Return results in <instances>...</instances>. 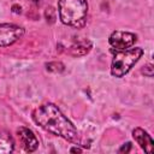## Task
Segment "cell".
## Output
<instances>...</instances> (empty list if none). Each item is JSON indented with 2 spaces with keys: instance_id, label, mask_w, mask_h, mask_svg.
<instances>
[{
  "instance_id": "cell-1",
  "label": "cell",
  "mask_w": 154,
  "mask_h": 154,
  "mask_svg": "<svg viewBox=\"0 0 154 154\" xmlns=\"http://www.w3.org/2000/svg\"><path fill=\"white\" fill-rule=\"evenodd\" d=\"M32 119L43 130L63 137L73 144H79V135L77 129L54 103L47 102L38 106L32 112Z\"/></svg>"
},
{
  "instance_id": "cell-2",
  "label": "cell",
  "mask_w": 154,
  "mask_h": 154,
  "mask_svg": "<svg viewBox=\"0 0 154 154\" xmlns=\"http://www.w3.org/2000/svg\"><path fill=\"white\" fill-rule=\"evenodd\" d=\"M58 13L63 24L81 29L87 23L88 2L87 0H58Z\"/></svg>"
},
{
  "instance_id": "cell-3",
  "label": "cell",
  "mask_w": 154,
  "mask_h": 154,
  "mask_svg": "<svg viewBox=\"0 0 154 154\" xmlns=\"http://www.w3.org/2000/svg\"><path fill=\"white\" fill-rule=\"evenodd\" d=\"M142 55H143V49L141 47L117 51L112 59L111 75L118 78L124 77L132 69V66L140 60Z\"/></svg>"
},
{
  "instance_id": "cell-4",
  "label": "cell",
  "mask_w": 154,
  "mask_h": 154,
  "mask_svg": "<svg viewBox=\"0 0 154 154\" xmlns=\"http://www.w3.org/2000/svg\"><path fill=\"white\" fill-rule=\"evenodd\" d=\"M24 29L12 23H0V47H8L24 35Z\"/></svg>"
},
{
  "instance_id": "cell-5",
  "label": "cell",
  "mask_w": 154,
  "mask_h": 154,
  "mask_svg": "<svg viewBox=\"0 0 154 154\" xmlns=\"http://www.w3.org/2000/svg\"><path fill=\"white\" fill-rule=\"evenodd\" d=\"M136 41H137V36L134 32L123 31V30H116L108 37L109 45L113 48H116L117 51H123V49L131 48L135 45Z\"/></svg>"
},
{
  "instance_id": "cell-6",
  "label": "cell",
  "mask_w": 154,
  "mask_h": 154,
  "mask_svg": "<svg viewBox=\"0 0 154 154\" xmlns=\"http://www.w3.org/2000/svg\"><path fill=\"white\" fill-rule=\"evenodd\" d=\"M17 136L19 138V142L22 143L23 148L25 152H35L40 144L36 135L34 134L32 130H30L26 126H19L17 129Z\"/></svg>"
},
{
  "instance_id": "cell-7",
  "label": "cell",
  "mask_w": 154,
  "mask_h": 154,
  "mask_svg": "<svg viewBox=\"0 0 154 154\" xmlns=\"http://www.w3.org/2000/svg\"><path fill=\"white\" fill-rule=\"evenodd\" d=\"M132 137L137 142V144L146 153L153 154V152H154V141L146 130H143L142 128H135L132 130Z\"/></svg>"
},
{
  "instance_id": "cell-8",
  "label": "cell",
  "mask_w": 154,
  "mask_h": 154,
  "mask_svg": "<svg viewBox=\"0 0 154 154\" xmlns=\"http://www.w3.org/2000/svg\"><path fill=\"white\" fill-rule=\"evenodd\" d=\"M93 45L90 41L88 40H83V41H79L77 43H73L70 48H69V54L72 55V57H83L87 53L90 52Z\"/></svg>"
},
{
  "instance_id": "cell-9",
  "label": "cell",
  "mask_w": 154,
  "mask_h": 154,
  "mask_svg": "<svg viewBox=\"0 0 154 154\" xmlns=\"http://www.w3.org/2000/svg\"><path fill=\"white\" fill-rule=\"evenodd\" d=\"M14 149L12 136L7 131H0V154H10Z\"/></svg>"
},
{
  "instance_id": "cell-10",
  "label": "cell",
  "mask_w": 154,
  "mask_h": 154,
  "mask_svg": "<svg viewBox=\"0 0 154 154\" xmlns=\"http://www.w3.org/2000/svg\"><path fill=\"white\" fill-rule=\"evenodd\" d=\"M46 69L49 72H63L64 69H65V66L60 61H51V63H47L46 64Z\"/></svg>"
},
{
  "instance_id": "cell-11",
  "label": "cell",
  "mask_w": 154,
  "mask_h": 154,
  "mask_svg": "<svg viewBox=\"0 0 154 154\" xmlns=\"http://www.w3.org/2000/svg\"><path fill=\"white\" fill-rule=\"evenodd\" d=\"M45 17H46V19H47L48 23L53 24L55 22V19H57V12H55V10L53 7H51V6L47 7L46 11H45Z\"/></svg>"
},
{
  "instance_id": "cell-12",
  "label": "cell",
  "mask_w": 154,
  "mask_h": 154,
  "mask_svg": "<svg viewBox=\"0 0 154 154\" xmlns=\"http://www.w3.org/2000/svg\"><path fill=\"white\" fill-rule=\"evenodd\" d=\"M131 148H132V144H131V142H126V143H124L120 148H119V153H129L130 150H131Z\"/></svg>"
},
{
  "instance_id": "cell-13",
  "label": "cell",
  "mask_w": 154,
  "mask_h": 154,
  "mask_svg": "<svg viewBox=\"0 0 154 154\" xmlns=\"http://www.w3.org/2000/svg\"><path fill=\"white\" fill-rule=\"evenodd\" d=\"M142 72H143L146 76L152 77V76H153V66H152V64H148V65L142 70Z\"/></svg>"
},
{
  "instance_id": "cell-14",
  "label": "cell",
  "mask_w": 154,
  "mask_h": 154,
  "mask_svg": "<svg viewBox=\"0 0 154 154\" xmlns=\"http://www.w3.org/2000/svg\"><path fill=\"white\" fill-rule=\"evenodd\" d=\"M12 11H13L14 13H20V6L18 7L17 5H13V6H12Z\"/></svg>"
},
{
  "instance_id": "cell-15",
  "label": "cell",
  "mask_w": 154,
  "mask_h": 154,
  "mask_svg": "<svg viewBox=\"0 0 154 154\" xmlns=\"http://www.w3.org/2000/svg\"><path fill=\"white\" fill-rule=\"evenodd\" d=\"M70 152H71V153H81V152H82V149H81V148H78V147H73V148H71V149H70Z\"/></svg>"
}]
</instances>
